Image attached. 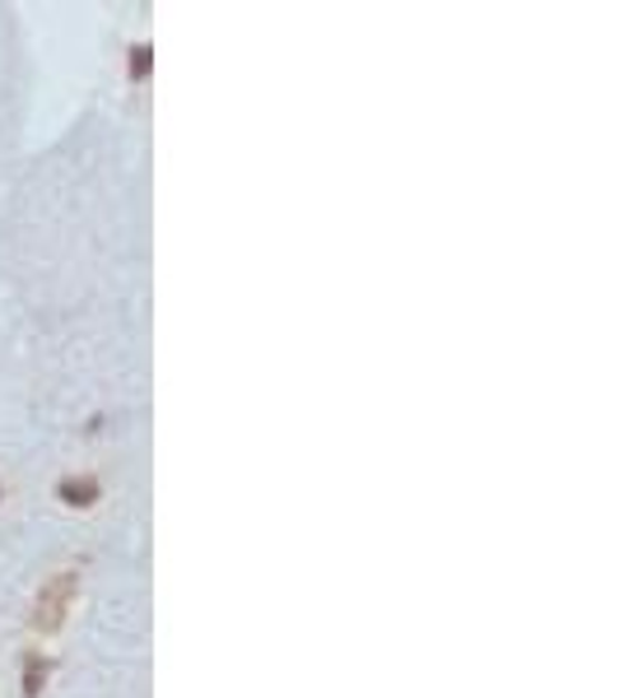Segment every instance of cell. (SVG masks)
<instances>
[{"label": "cell", "mask_w": 619, "mask_h": 698, "mask_svg": "<svg viewBox=\"0 0 619 698\" xmlns=\"http://www.w3.org/2000/svg\"><path fill=\"white\" fill-rule=\"evenodd\" d=\"M145 75H149V42L131 47V80H145Z\"/></svg>", "instance_id": "4"}, {"label": "cell", "mask_w": 619, "mask_h": 698, "mask_svg": "<svg viewBox=\"0 0 619 698\" xmlns=\"http://www.w3.org/2000/svg\"><path fill=\"white\" fill-rule=\"evenodd\" d=\"M57 499L70 508H94L102 499V484L94 475H66V480H57Z\"/></svg>", "instance_id": "3"}, {"label": "cell", "mask_w": 619, "mask_h": 698, "mask_svg": "<svg viewBox=\"0 0 619 698\" xmlns=\"http://www.w3.org/2000/svg\"><path fill=\"white\" fill-rule=\"evenodd\" d=\"M75 591H80V573H75V568L47 578V587L38 591V601H33V629L38 633H57L66 625V615L75 606Z\"/></svg>", "instance_id": "1"}, {"label": "cell", "mask_w": 619, "mask_h": 698, "mask_svg": "<svg viewBox=\"0 0 619 698\" xmlns=\"http://www.w3.org/2000/svg\"><path fill=\"white\" fill-rule=\"evenodd\" d=\"M51 670H57V657H47L38 648H29L19 657V694L23 698H42L47 680H51Z\"/></svg>", "instance_id": "2"}]
</instances>
